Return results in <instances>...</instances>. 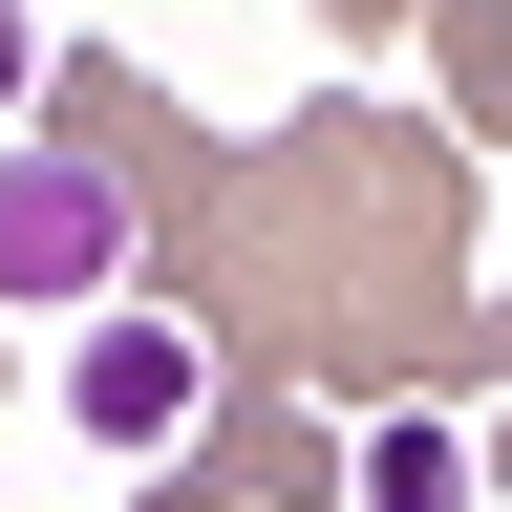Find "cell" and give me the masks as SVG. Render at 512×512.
<instances>
[{"label": "cell", "instance_id": "6da1fadb", "mask_svg": "<svg viewBox=\"0 0 512 512\" xmlns=\"http://www.w3.org/2000/svg\"><path fill=\"white\" fill-rule=\"evenodd\" d=\"M107 278H128L107 171H86V150H0V299H86V320H107Z\"/></svg>", "mask_w": 512, "mask_h": 512}, {"label": "cell", "instance_id": "7a4b0ae2", "mask_svg": "<svg viewBox=\"0 0 512 512\" xmlns=\"http://www.w3.org/2000/svg\"><path fill=\"white\" fill-rule=\"evenodd\" d=\"M192 384H214V363H192V320H150V299H107V320H86V427H107V448H171V427H192Z\"/></svg>", "mask_w": 512, "mask_h": 512}, {"label": "cell", "instance_id": "3957f363", "mask_svg": "<svg viewBox=\"0 0 512 512\" xmlns=\"http://www.w3.org/2000/svg\"><path fill=\"white\" fill-rule=\"evenodd\" d=\"M363 512H470V448H448V427H384L363 448Z\"/></svg>", "mask_w": 512, "mask_h": 512}, {"label": "cell", "instance_id": "277c9868", "mask_svg": "<svg viewBox=\"0 0 512 512\" xmlns=\"http://www.w3.org/2000/svg\"><path fill=\"white\" fill-rule=\"evenodd\" d=\"M22 64H43V43H22V22H0V86H22Z\"/></svg>", "mask_w": 512, "mask_h": 512}]
</instances>
